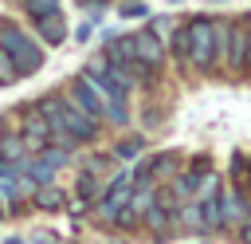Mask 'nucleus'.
<instances>
[{"instance_id": "6ab92c4d", "label": "nucleus", "mask_w": 251, "mask_h": 244, "mask_svg": "<svg viewBox=\"0 0 251 244\" xmlns=\"http://www.w3.org/2000/svg\"><path fill=\"white\" fill-rule=\"evenodd\" d=\"M239 240H243V244H251V213L239 220Z\"/></svg>"}, {"instance_id": "423d86ee", "label": "nucleus", "mask_w": 251, "mask_h": 244, "mask_svg": "<svg viewBox=\"0 0 251 244\" xmlns=\"http://www.w3.org/2000/svg\"><path fill=\"white\" fill-rule=\"evenodd\" d=\"M67 98H71L78 110H86L94 122H102V118H106V94H102V87H98V83H94L86 71H82V75L71 83V94H67Z\"/></svg>"}, {"instance_id": "7ed1b4c3", "label": "nucleus", "mask_w": 251, "mask_h": 244, "mask_svg": "<svg viewBox=\"0 0 251 244\" xmlns=\"http://www.w3.org/2000/svg\"><path fill=\"white\" fill-rule=\"evenodd\" d=\"M188 67L208 75L216 67V28L208 16H192L188 20Z\"/></svg>"}, {"instance_id": "f257e3e1", "label": "nucleus", "mask_w": 251, "mask_h": 244, "mask_svg": "<svg viewBox=\"0 0 251 244\" xmlns=\"http://www.w3.org/2000/svg\"><path fill=\"white\" fill-rule=\"evenodd\" d=\"M31 110L47 118L51 134H67V138H75L78 146L98 138V122H94L86 110H78L71 98H63V94H43V98H39Z\"/></svg>"}, {"instance_id": "dca6fc26", "label": "nucleus", "mask_w": 251, "mask_h": 244, "mask_svg": "<svg viewBox=\"0 0 251 244\" xmlns=\"http://www.w3.org/2000/svg\"><path fill=\"white\" fill-rule=\"evenodd\" d=\"M16 79H20V75H16V63H12V55L0 47V87H4V83H16Z\"/></svg>"}, {"instance_id": "6e6552de", "label": "nucleus", "mask_w": 251, "mask_h": 244, "mask_svg": "<svg viewBox=\"0 0 251 244\" xmlns=\"http://www.w3.org/2000/svg\"><path fill=\"white\" fill-rule=\"evenodd\" d=\"M20 134H24V142H27V150H31V153H39L43 146H51V126H47V118H43V114H35V110L27 114V122H24V130H20Z\"/></svg>"}, {"instance_id": "aec40b11", "label": "nucleus", "mask_w": 251, "mask_h": 244, "mask_svg": "<svg viewBox=\"0 0 251 244\" xmlns=\"http://www.w3.org/2000/svg\"><path fill=\"white\" fill-rule=\"evenodd\" d=\"M153 31H157V35H165V31H169V20H165V16H157V20H153Z\"/></svg>"}, {"instance_id": "9b49d317", "label": "nucleus", "mask_w": 251, "mask_h": 244, "mask_svg": "<svg viewBox=\"0 0 251 244\" xmlns=\"http://www.w3.org/2000/svg\"><path fill=\"white\" fill-rule=\"evenodd\" d=\"M243 216H247V205H243V197L220 193V224H224V228H231V224H239Z\"/></svg>"}, {"instance_id": "9d476101", "label": "nucleus", "mask_w": 251, "mask_h": 244, "mask_svg": "<svg viewBox=\"0 0 251 244\" xmlns=\"http://www.w3.org/2000/svg\"><path fill=\"white\" fill-rule=\"evenodd\" d=\"M35 31H39L43 43H63V39H67V20H63V12L39 16V20H35Z\"/></svg>"}, {"instance_id": "a211bd4d", "label": "nucleus", "mask_w": 251, "mask_h": 244, "mask_svg": "<svg viewBox=\"0 0 251 244\" xmlns=\"http://www.w3.org/2000/svg\"><path fill=\"white\" fill-rule=\"evenodd\" d=\"M239 24L247 28V75H251V12H243V16H239Z\"/></svg>"}, {"instance_id": "20e7f679", "label": "nucleus", "mask_w": 251, "mask_h": 244, "mask_svg": "<svg viewBox=\"0 0 251 244\" xmlns=\"http://www.w3.org/2000/svg\"><path fill=\"white\" fill-rule=\"evenodd\" d=\"M129 39H133V59H137L133 79H137V83H141V79H153V75L161 71V63H165V43H161V35H157V31H133Z\"/></svg>"}, {"instance_id": "f8f14e48", "label": "nucleus", "mask_w": 251, "mask_h": 244, "mask_svg": "<svg viewBox=\"0 0 251 244\" xmlns=\"http://www.w3.org/2000/svg\"><path fill=\"white\" fill-rule=\"evenodd\" d=\"M63 201H67L63 189H55L51 181H47V185H35V205H39V209H63Z\"/></svg>"}, {"instance_id": "f3484780", "label": "nucleus", "mask_w": 251, "mask_h": 244, "mask_svg": "<svg viewBox=\"0 0 251 244\" xmlns=\"http://www.w3.org/2000/svg\"><path fill=\"white\" fill-rule=\"evenodd\" d=\"M122 16H149V8L137 4V0H129V4H122Z\"/></svg>"}, {"instance_id": "0eeeda50", "label": "nucleus", "mask_w": 251, "mask_h": 244, "mask_svg": "<svg viewBox=\"0 0 251 244\" xmlns=\"http://www.w3.org/2000/svg\"><path fill=\"white\" fill-rule=\"evenodd\" d=\"M224 75H247V28L239 20H231L227 28V59H224Z\"/></svg>"}, {"instance_id": "2eb2a0df", "label": "nucleus", "mask_w": 251, "mask_h": 244, "mask_svg": "<svg viewBox=\"0 0 251 244\" xmlns=\"http://www.w3.org/2000/svg\"><path fill=\"white\" fill-rule=\"evenodd\" d=\"M24 8H27L31 20H39V16H47V12H59V0H24Z\"/></svg>"}, {"instance_id": "1a4fd4ad", "label": "nucleus", "mask_w": 251, "mask_h": 244, "mask_svg": "<svg viewBox=\"0 0 251 244\" xmlns=\"http://www.w3.org/2000/svg\"><path fill=\"white\" fill-rule=\"evenodd\" d=\"M106 59H110L114 67H126V71L133 75V67H137V59H133V39H129V35H114V39L106 43Z\"/></svg>"}, {"instance_id": "ddd939ff", "label": "nucleus", "mask_w": 251, "mask_h": 244, "mask_svg": "<svg viewBox=\"0 0 251 244\" xmlns=\"http://www.w3.org/2000/svg\"><path fill=\"white\" fill-rule=\"evenodd\" d=\"M173 55H176L180 63H188V24L173 31Z\"/></svg>"}, {"instance_id": "f03ea898", "label": "nucleus", "mask_w": 251, "mask_h": 244, "mask_svg": "<svg viewBox=\"0 0 251 244\" xmlns=\"http://www.w3.org/2000/svg\"><path fill=\"white\" fill-rule=\"evenodd\" d=\"M0 47L12 55L16 75H35V71L43 67L39 43H31V35H27L24 28H16V24H4V28H0Z\"/></svg>"}, {"instance_id": "4468645a", "label": "nucleus", "mask_w": 251, "mask_h": 244, "mask_svg": "<svg viewBox=\"0 0 251 244\" xmlns=\"http://www.w3.org/2000/svg\"><path fill=\"white\" fill-rule=\"evenodd\" d=\"M137 153H141V138H126L114 146V157H122V161H133Z\"/></svg>"}, {"instance_id": "39448f33", "label": "nucleus", "mask_w": 251, "mask_h": 244, "mask_svg": "<svg viewBox=\"0 0 251 244\" xmlns=\"http://www.w3.org/2000/svg\"><path fill=\"white\" fill-rule=\"evenodd\" d=\"M129 197H133V173H118L114 181H106V189H102V197H98V220H118V213L129 205Z\"/></svg>"}]
</instances>
